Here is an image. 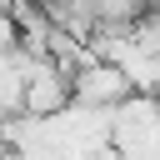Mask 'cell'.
<instances>
[{
  "label": "cell",
  "instance_id": "obj_1",
  "mask_svg": "<svg viewBox=\"0 0 160 160\" xmlns=\"http://www.w3.org/2000/svg\"><path fill=\"white\" fill-rule=\"evenodd\" d=\"M130 95H135L130 80H125L110 60H95V55H90V60L70 75V100L85 105V110H120Z\"/></svg>",
  "mask_w": 160,
  "mask_h": 160
},
{
  "label": "cell",
  "instance_id": "obj_2",
  "mask_svg": "<svg viewBox=\"0 0 160 160\" xmlns=\"http://www.w3.org/2000/svg\"><path fill=\"white\" fill-rule=\"evenodd\" d=\"M70 105V70H60L50 55H30V70H25V115L45 120V115H60Z\"/></svg>",
  "mask_w": 160,
  "mask_h": 160
},
{
  "label": "cell",
  "instance_id": "obj_3",
  "mask_svg": "<svg viewBox=\"0 0 160 160\" xmlns=\"http://www.w3.org/2000/svg\"><path fill=\"white\" fill-rule=\"evenodd\" d=\"M0 160H10V145H5V135H0Z\"/></svg>",
  "mask_w": 160,
  "mask_h": 160
}]
</instances>
